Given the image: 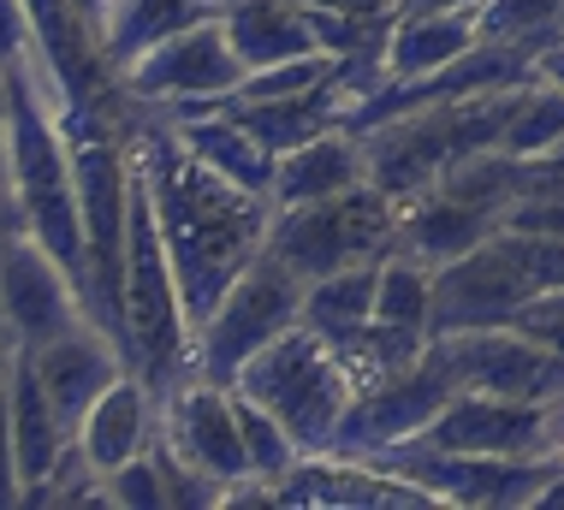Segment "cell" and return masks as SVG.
Returning <instances> with one entry per match:
<instances>
[{
  "instance_id": "22",
  "label": "cell",
  "mask_w": 564,
  "mask_h": 510,
  "mask_svg": "<svg viewBox=\"0 0 564 510\" xmlns=\"http://www.w3.org/2000/svg\"><path fill=\"white\" fill-rule=\"evenodd\" d=\"M387 261V256H380ZM380 261H357V268H339L327 280L303 285V327L322 333L333 350L350 345L362 327L375 321V297H380Z\"/></svg>"
},
{
  "instance_id": "27",
  "label": "cell",
  "mask_w": 564,
  "mask_h": 510,
  "mask_svg": "<svg viewBox=\"0 0 564 510\" xmlns=\"http://www.w3.org/2000/svg\"><path fill=\"white\" fill-rule=\"evenodd\" d=\"M476 19L487 42H541L564 30V0H481Z\"/></svg>"
},
{
  "instance_id": "6",
  "label": "cell",
  "mask_w": 564,
  "mask_h": 510,
  "mask_svg": "<svg viewBox=\"0 0 564 510\" xmlns=\"http://www.w3.org/2000/svg\"><path fill=\"white\" fill-rule=\"evenodd\" d=\"M457 392H464V380H457L452 357L440 350V338H434V345L422 350L410 368H392L387 380L357 386V398H350V410L339 422L333 452H345V457L399 452V445L429 434V427L440 422V410H446Z\"/></svg>"
},
{
  "instance_id": "23",
  "label": "cell",
  "mask_w": 564,
  "mask_h": 510,
  "mask_svg": "<svg viewBox=\"0 0 564 510\" xmlns=\"http://www.w3.org/2000/svg\"><path fill=\"white\" fill-rule=\"evenodd\" d=\"M220 12H226V0H113L108 7V36L101 42H108V59L119 72L143 48H155V42L178 36V30H191V24L220 19Z\"/></svg>"
},
{
  "instance_id": "10",
  "label": "cell",
  "mask_w": 564,
  "mask_h": 510,
  "mask_svg": "<svg viewBox=\"0 0 564 510\" xmlns=\"http://www.w3.org/2000/svg\"><path fill=\"white\" fill-rule=\"evenodd\" d=\"M452 357L457 380L476 392L523 398V404H564V350L541 345V338L517 327H487V333H452L440 338Z\"/></svg>"
},
{
  "instance_id": "13",
  "label": "cell",
  "mask_w": 564,
  "mask_h": 510,
  "mask_svg": "<svg viewBox=\"0 0 564 510\" xmlns=\"http://www.w3.org/2000/svg\"><path fill=\"white\" fill-rule=\"evenodd\" d=\"M36 368H42V386H48V398H54L59 422H66V434L78 440L84 415L96 410V398L108 392L131 362H126V345H119L113 333H101L96 321H84V327H72L66 338L42 345Z\"/></svg>"
},
{
  "instance_id": "36",
  "label": "cell",
  "mask_w": 564,
  "mask_h": 510,
  "mask_svg": "<svg viewBox=\"0 0 564 510\" xmlns=\"http://www.w3.org/2000/svg\"><path fill=\"white\" fill-rule=\"evenodd\" d=\"M399 12H481V0H404Z\"/></svg>"
},
{
  "instance_id": "19",
  "label": "cell",
  "mask_w": 564,
  "mask_h": 510,
  "mask_svg": "<svg viewBox=\"0 0 564 510\" xmlns=\"http://www.w3.org/2000/svg\"><path fill=\"white\" fill-rule=\"evenodd\" d=\"M220 24L232 36L243 72L280 66V59H297V54H322L303 0H226Z\"/></svg>"
},
{
  "instance_id": "4",
  "label": "cell",
  "mask_w": 564,
  "mask_h": 510,
  "mask_svg": "<svg viewBox=\"0 0 564 510\" xmlns=\"http://www.w3.org/2000/svg\"><path fill=\"white\" fill-rule=\"evenodd\" d=\"M392 243H399V203L375 184H350L322 203L273 208L268 226V256H280L303 285L357 268V261L392 256Z\"/></svg>"
},
{
  "instance_id": "7",
  "label": "cell",
  "mask_w": 564,
  "mask_h": 510,
  "mask_svg": "<svg viewBox=\"0 0 564 510\" xmlns=\"http://www.w3.org/2000/svg\"><path fill=\"white\" fill-rule=\"evenodd\" d=\"M119 84H126L131 101L173 107L185 119L232 96L243 84V59L232 48V36H226V24L208 19V24H191L178 36L155 42V48H143L131 66H119Z\"/></svg>"
},
{
  "instance_id": "16",
  "label": "cell",
  "mask_w": 564,
  "mask_h": 510,
  "mask_svg": "<svg viewBox=\"0 0 564 510\" xmlns=\"http://www.w3.org/2000/svg\"><path fill=\"white\" fill-rule=\"evenodd\" d=\"M220 113H232L250 137H262L273 154L285 149H303L310 137L322 131H345V107H350V89L339 84V72L315 89H297V96H273V101H215Z\"/></svg>"
},
{
  "instance_id": "3",
  "label": "cell",
  "mask_w": 564,
  "mask_h": 510,
  "mask_svg": "<svg viewBox=\"0 0 564 510\" xmlns=\"http://www.w3.org/2000/svg\"><path fill=\"white\" fill-rule=\"evenodd\" d=\"M238 392L268 404L285 422V434L303 445V457H315V452H333V440H339V422H345L350 398H357V380H350L339 350L297 321L292 333H280L238 375Z\"/></svg>"
},
{
  "instance_id": "15",
  "label": "cell",
  "mask_w": 564,
  "mask_h": 510,
  "mask_svg": "<svg viewBox=\"0 0 564 510\" xmlns=\"http://www.w3.org/2000/svg\"><path fill=\"white\" fill-rule=\"evenodd\" d=\"M155 434H161V398L149 392V380H137L126 368V375L96 398V410L84 415L78 445H84L89 469L108 475V469H119V463L143 457L149 445H155Z\"/></svg>"
},
{
  "instance_id": "5",
  "label": "cell",
  "mask_w": 564,
  "mask_h": 510,
  "mask_svg": "<svg viewBox=\"0 0 564 510\" xmlns=\"http://www.w3.org/2000/svg\"><path fill=\"white\" fill-rule=\"evenodd\" d=\"M297 321H303V280L280 256L262 250L232 280V291L220 297L215 315L196 327V375L238 386L243 368L262 357L280 333H292Z\"/></svg>"
},
{
  "instance_id": "2",
  "label": "cell",
  "mask_w": 564,
  "mask_h": 510,
  "mask_svg": "<svg viewBox=\"0 0 564 510\" xmlns=\"http://www.w3.org/2000/svg\"><path fill=\"white\" fill-rule=\"evenodd\" d=\"M529 84L517 89H487V96H452V101H429L404 119L362 131V154H369V184L387 191L392 203H416L429 196L452 166H464L469 154H487L506 143L511 113L523 101Z\"/></svg>"
},
{
  "instance_id": "12",
  "label": "cell",
  "mask_w": 564,
  "mask_h": 510,
  "mask_svg": "<svg viewBox=\"0 0 564 510\" xmlns=\"http://www.w3.org/2000/svg\"><path fill=\"white\" fill-rule=\"evenodd\" d=\"M434 452H469V457H541L553 452V404H523L499 392H464L440 410V422L422 434Z\"/></svg>"
},
{
  "instance_id": "38",
  "label": "cell",
  "mask_w": 564,
  "mask_h": 510,
  "mask_svg": "<svg viewBox=\"0 0 564 510\" xmlns=\"http://www.w3.org/2000/svg\"><path fill=\"white\" fill-rule=\"evenodd\" d=\"M553 457L564 463V404H553Z\"/></svg>"
},
{
  "instance_id": "35",
  "label": "cell",
  "mask_w": 564,
  "mask_h": 510,
  "mask_svg": "<svg viewBox=\"0 0 564 510\" xmlns=\"http://www.w3.org/2000/svg\"><path fill=\"white\" fill-rule=\"evenodd\" d=\"M12 231H24V220H19V203H12V184H7V173H0V256H7Z\"/></svg>"
},
{
  "instance_id": "32",
  "label": "cell",
  "mask_w": 564,
  "mask_h": 510,
  "mask_svg": "<svg viewBox=\"0 0 564 510\" xmlns=\"http://www.w3.org/2000/svg\"><path fill=\"white\" fill-rule=\"evenodd\" d=\"M0 504H24V475H19V440H12L7 386H0Z\"/></svg>"
},
{
  "instance_id": "26",
  "label": "cell",
  "mask_w": 564,
  "mask_h": 510,
  "mask_svg": "<svg viewBox=\"0 0 564 510\" xmlns=\"http://www.w3.org/2000/svg\"><path fill=\"white\" fill-rule=\"evenodd\" d=\"M564 143V89L553 84H529L523 101H517L511 113V131H506V154H517V161H541V154H553Z\"/></svg>"
},
{
  "instance_id": "1",
  "label": "cell",
  "mask_w": 564,
  "mask_h": 510,
  "mask_svg": "<svg viewBox=\"0 0 564 510\" xmlns=\"http://www.w3.org/2000/svg\"><path fill=\"white\" fill-rule=\"evenodd\" d=\"M137 166L149 173L161 214V238L178 273V297H185L191 333L220 308V297L232 291V280L268 250V226L273 203L256 191H238L232 178H220L215 166H203L185 149L178 126H161L143 137Z\"/></svg>"
},
{
  "instance_id": "31",
  "label": "cell",
  "mask_w": 564,
  "mask_h": 510,
  "mask_svg": "<svg viewBox=\"0 0 564 510\" xmlns=\"http://www.w3.org/2000/svg\"><path fill=\"white\" fill-rule=\"evenodd\" d=\"M30 54H36V30H30L24 0H0V72L24 66Z\"/></svg>"
},
{
  "instance_id": "20",
  "label": "cell",
  "mask_w": 564,
  "mask_h": 510,
  "mask_svg": "<svg viewBox=\"0 0 564 510\" xmlns=\"http://www.w3.org/2000/svg\"><path fill=\"white\" fill-rule=\"evenodd\" d=\"M173 126H178V137H185V149L196 154V161L215 166L220 178H232L238 191H256V196L273 191L280 154H273L262 137L243 131L232 113H220V107H203V113H185V119H173Z\"/></svg>"
},
{
  "instance_id": "8",
  "label": "cell",
  "mask_w": 564,
  "mask_h": 510,
  "mask_svg": "<svg viewBox=\"0 0 564 510\" xmlns=\"http://www.w3.org/2000/svg\"><path fill=\"white\" fill-rule=\"evenodd\" d=\"M0 321H7L12 345L42 350L54 338H66L72 327H84V297L59 261L42 250L30 231H12L7 256H0Z\"/></svg>"
},
{
  "instance_id": "11",
  "label": "cell",
  "mask_w": 564,
  "mask_h": 510,
  "mask_svg": "<svg viewBox=\"0 0 564 510\" xmlns=\"http://www.w3.org/2000/svg\"><path fill=\"white\" fill-rule=\"evenodd\" d=\"M161 440L173 445L178 457H191L196 469H208L215 481L232 487V499L256 481L250 452H243V427H238V404L232 386L191 375L173 398L161 404Z\"/></svg>"
},
{
  "instance_id": "29",
  "label": "cell",
  "mask_w": 564,
  "mask_h": 510,
  "mask_svg": "<svg viewBox=\"0 0 564 510\" xmlns=\"http://www.w3.org/2000/svg\"><path fill=\"white\" fill-rule=\"evenodd\" d=\"M101 487H108V504H119V510H173L155 452H143V457H131V463H119V469H108V475H101Z\"/></svg>"
},
{
  "instance_id": "33",
  "label": "cell",
  "mask_w": 564,
  "mask_h": 510,
  "mask_svg": "<svg viewBox=\"0 0 564 510\" xmlns=\"http://www.w3.org/2000/svg\"><path fill=\"white\" fill-rule=\"evenodd\" d=\"M303 7L350 12V19H399V7H404V0H303Z\"/></svg>"
},
{
  "instance_id": "28",
  "label": "cell",
  "mask_w": 564,
  "mask_h": 510,
  "mask_svg": "<svg viewBox=\"0 0 564 510\" xmlns=\"http://www.w3.org/2000/svg\"><path fill=\"white\" fill-rule=\"evenodd\" d=\"M339 72L333 54H297V59H280V66H262V72H243V84L232 89L226 101H273V96H297V89H315Z\"/></svg>"
},
{
  "instance_id": "18",
  "label": "cell",
  "mask_w": 564,
  "mask_h": 510,
  "mask_svg": "<svg viewBox=\"0 0 564 510\" xmlns=\"http://www.w3.org/2000/svg\"><path fill=\"white\" fill-rule=\"evenodd\" d=\"M494 231H499V214H487L476 203H457L446 191H429V196H416V203L399 208V243H392V250L429 261V268H446V261L487 243Z\"/></svg>"
},
{
  "instance_id": "37",
  "label": "cell",
  "mask_w": 564,
  "mask_h": 510,
  "mask_svg": "<svg viewBox=\"0 0 564 510\" xmlns=\"http://www.w3.org/2000/svg\"><path fill=\"white\" fill-rule=\"evenodd\" d=\"M12 357H19V345H12L7 321H0V386H7V375H12Z\"/></svg>"
},
{
  "instance_id": "14",
  "label": "cell",
  "mask_w": 564,
  "mask_h": 510,
  "mask_svg": "<svg viewBox=\"0 0 564 510\" xmlns=\"http://www.w3.org/2000/svg\"><path fill=\"white\" fill-rule=\"evenodd\" d=\"M7 404H12V440H19V475H24V504H36L48 492L59 457H66V422H59L48 386H42L36 350H19L7 375Z\"/></svg>"
},
{
  "instance_id": "25",
  "label": "cell",
  "mask_w": 564,
  "mask_h": 510,
  "mask_svg": "<svg viewBox=\"0 0 564 510\" xmlns=\"http://www.w3.org/2000/svg\"><path fill=\"white\" fill-rule=\"evenodd\" d=\"M232 404H238V427H243V452H250V469L256 481H262V492H273L285 481V475L303 463V445L285 434V422L273 415L268 404H256V398H243L232 386Z\"/></svg>"
},
{
  "instance_id": "17",
  "label": "cell",
  "mask_w": 564,
  "mask_h": 510,
  "mask_svg": "<svg viewBox=\"0 0 564 510\" xmlns=\"http://www.w3.org/2000/svg\"><path fill=\"white\" fill-rule=\"evenodd\" d=\"M350 184H369V154H362V137L350 131H322L303 149L280 154V173H273L268 203L273 208H297V203H322V196H339Z\"/></svg>"
},
{
  "instance_id": "24",
  "label": "cell",
  "mask_w": 564,
  "mask_h": 510,
  "mask_svg": "<svg viewBox=\"0 0 564 510\" xmlns=\"http://www.w3.org/2000/svg\"><path fill=\"white\" fill-rule=\"evenodd\" d=\"M375 321L387 327H410V333H434V268L404 250H392L380 261V297H375Z\"/></svg>"
},
{
  "instance_id": "30",
  "label": "cell",
  "mask_w": 564,
  "mask_h": 510,
  "mask_svg": "<svg viewBox=\"0 0 564 510\" xmlns=\"http://www.w3.org/2000/svg\"><path fill=\"white\" fill-rule=\"evenodd\" d=\"M499 243L511 250V261L535 280V291H564V238H541V231H506Z\"/></svg>"
},
{
  "instance_id": "34",
  "label": "cell",
  "mask_w": 564,
  "mask_h": 510,
  "mask_svg": "<svg viewBox=\"0 0 564 510\" xmlns=\"http://www.w3.org/2000/svg\"><path fill=\"white\" fill-rule=\"evenodd\" d=\"M535 84L564 89V36H553V42H546V48L535 54Z\"/></svg>"
},
{
  "instance_id": "39",
  "label": "cell",
  "mask_w": 564,
  "mask_h": 510,
  "mask_svg": "<svg viewBox=\"0 0 564 510\" xmlns=\"http://www.w3.org/2000/svg\"><path fill=\"white\" fill-rule=\"evenodd\" d=\"M541 166H553V173H564V143H558L553 154H541Z\"/></svg>"
},
{
  "instance_id": "9",
  "label": "cell",
  "mask_w": 564,
  "mask_h": 510,
  "mask_svg": "<svg viewBox=\"0 0 564 510\" xmlns=\"http://www.w3.org/2000/svg\"><path fill=\"white\" fill-rule=\"evenodd\" d=\"M529 297H541L535 280L517 268L511 250L499 243V231H494V238L476 243L469 256L434 268V338L511 327L517 308H523Z\"/></svg>"
},
{
  "instance_id": "21",
  "label": "cell",
  "mask_w": 564,
  "mask_h": 510,
  "mask_svg": "<svg viewBox=\"0 0 564 510\" xmlns=\"http://www.w3.org/2000/svg\"><path fill=\"white\" fill-rule=\"evenodd\" d=\"M481 42L476 12H399L387 42V77H434Z\"/></svg>"
}]
</instances>
